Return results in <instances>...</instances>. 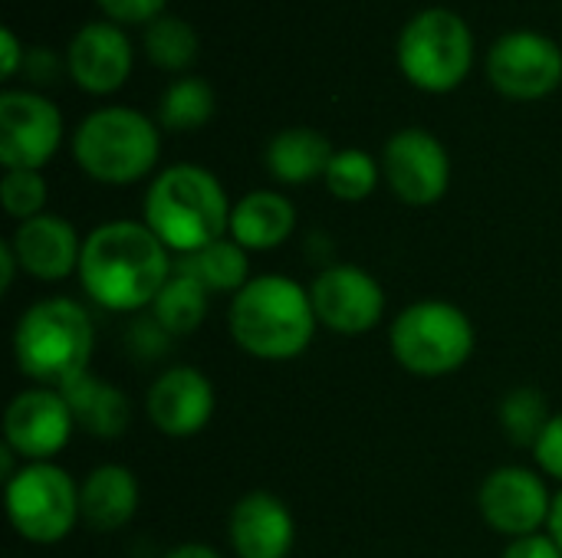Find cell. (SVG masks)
Wrapping results in <instances>:
<instances>
[{"mask_svg":"<svg viewBox=\"0 0 562 558\" xmlns=\"http://www.w3.org/2000/svg\"><path fill=\"white\" fill-rule=\"evenodd\" d=\"M395 362L418 378H441L468 365L474 355L471 319L441 299H425L402 309L389 332Z\"/></svg>","mask_w":562,"mask_h":558,"instance_id":"6","label":"cell"},{"mask_svg":"<svg viewBox=\"0 0 562 558\" xmlns=\"http://www.w3.org/2000/svg\"><path fill=\"white\" fill-rule=\"evenodd\" d=\"M148 421L168 437H194L214 418V385L191 365L168 368L145 398Z\"/></svg>","mask_w":562,"mask_h":558,"instance_id":"15","label":"cell"},{"mask_svg":"<svg viewBox=\"0 0 562 558\" xmlns=\"http://www.w3.org/2000/svg\"><path fill=\"white\" fill-rule=\"evenodd\" d=\"M474 59V39L468 23L445 7L415 13L398 36V62L405 76L428 92L454 89Z\"/></svg>","mask_w":562,"mask_h":558,"instance_id":"7","label":"cell"},{"mask_svg":"<svg viewBox=\"0 0 562 558\" xmlns=\"http://www.w3.org/2000/svg\"><path fill=\"white\" fill-rule=\"evenodd\" d=\"M138 510V480L128 467L102 464L79 487L82 523L95 533L122 529Z\"/></svg>","mask_w":562,"mask_h":558,"instance_id":"19","label":"cell"},{"mask_svg":"<svg viewBox=\"0 0 562 558\" xmlns=\"http://www.w3.org/2000/svg\"><path fill=\"white\" fill-rule=\"evenodd\" d=\"M316 309L310 289L290 276H257L234 293L227 329L231 339L254 358L286 362L310 349L316 335Z\"/></svg>","mask_w":562,"mask_h":558,"instance_id":"2","label":"cell"},{"mask_svg":"<svg viewBox=\"0 0 562 558\" xmlns=\"http://www.w3.org/2000/svg\"><path fill=\"white\" fill-rule=\"evenodd\" d=\"M231 210L221 181L198 164L165 168L145 194L148 230L178 257L224 240L231 230Z\"/></svg>","mask_w":562,"mask_h":558,"instance_id":"3","label":"cell"},{"mask_svg":"<svg viewBox=\"0 0 562 558\" xmlns=\"http://www.w3.org/2000/svg\"><path fill=\"white\" fill-rule=\"evenodd\" d=\"M481 516L484 523L510 539L540 533L550 523V490L540 474L527 467H501L481 487Z\"/></svg>","mask_w":562,"mask_h":558,"instance_id":"14","label":"cell"},{"mask_svg":"<svg viewBox=\"0 0 562 558\" xmlns=\"http://www.w3.org/2000/svg\"><path fill=\"white\" fill-rule=\"evenodd\" d=\"M487 76L507 99H543L562 82V49L533 30L507 33L487 53Z\"/></svg>","mask_w":562,"mask_h":558,"instance_id":"13","label":"cell"},{"mask_svg":"<svg viewBox=\"0 0 562 558\" xmlns=\"http://www.w3.org/2000/svg\"><path fill=\"white\" fill-rule=\"evenodd\" d=\"M382 174L405 204L428 207L441 201L451 184V158L431 132L405 128L385 141Z\"/></svg>","mask_w":562,"mask_h":558,"instance_id":"11","label":"cell"},{"mask_svg":"<svg viewBox=\"0 0 562 558\" xmlns=\"http://www.w3.org/2000/svg\"><path fill=\"white\" fill-rule=\"evenodd\" d=\"M0 49H3V69H0V76L7 79L20 66V43H16L13 30H0Z\"/></svg>","mask_w":562,"mask_h":558,"instance_id":"34","label":"cell"},{"mask_svg":"<svg viewBox=\"0 0 562 558\" xmlns=\"http://www.w3.org/2000/svg\"><path fill=\"white\" fill-rule=\"evenodd\" d=\"M76 418L56 388L20 391L3 414V441L26 464H49L72 437Z\"/></svg>","mask_w":562,"mask_h":558,"instance_id":"12","label":"cell"},{"mask_svg":"<svg viewBox=\"0 0 562 558\" xmlns=\"http://www.w3.org/2000/svg\"><path fill=\"white\" fill-rule=\"evenodd\" d=\"M145 49L148 59L158 62L161 69H184L198 56V33L181 16L161 13L145 30Z\"/></svg>","mask_w":562,"mask_h":558,"instance_id":"26","label":"cell"},{"mask_svg":"<svg viewBox=\"0 0 562 558\" xmlns=\"http://www.w3.org/2000/svg\"><path fill=\"white\" fill-rule=\"evenodd\" d=\"M547 529H550L553 543L562 549V493L553 497V510H550V523H547Z\"/></svg>","mask_w":562,"mask_h":558,"instance_id":"37","label":"cell"},{"mask_svg":"<svg viewBox=\"0 0 562 558\" xmlns=\"http://www.w3.org/2000/svg\"><path fill=\"white\" fill-rule=\"evenodd\" d=\"M0 197H3L7 214L23 224V220L43 214L46 181H43L40 171H7L3 181H0Z\"/></svg>","mask_w":562,"mask_h":558,"instance_id":"29","label":"cell"},{"mask_svg":"<svg viewBox=\"0 0 562 558\" xmlns=\"http://www.w3.org/2000/svg\"><path fill=\"white\" fill-rule=\"evenodd\" d=\"M10 243L20 260V270L30 273L33 280L56 283L79 270L82 243L72 224L56 214H40V217L23 220L16 234L10 237Z\"/></svg>","mask_w":562,"mask_h":558,"instance_id":"18","label":"cell"},{"mask_svg":"<svg viewBox=\"0 0 562 558\" xmlns=\"http://www.w3.org/2000/svg\"><path fill=\"white\" fill-rule=\"evenodd\" d=\"M59 391L69 401V411L76 418V428H82L86 434L105 437V441L125 434L128 418H132V408H128V398L115 385L99 382V378H92L86 372V375L72 378L69 385H63Z\"/></svg>","mask_w":562,"mask_h":558,"instance_id":"21","label":"cell"},{"mask_svg":"<svg viewBox=\"0 0 562 558\" xmlns=\"http://www.w3.org/2000/svg\"><path fill=\"white\" fill-rule=\"evenodd\" d=\"M59 109L23 89L0 95V161L7 171H40L59 148Z\"/></svg>","mask_w":562,"mask_h":558,"instance_id":"9","label":"cell"},{"mask_svg":"<svg viewBox=\"0 0 562 558\" xmlns=\"http://www.w3.org/2000/svg\"><path fill=\"white\" fill-rule=\"evenodd\" d=\"M165 3H168V0H99V7H102L109 16L122 20V23L155 20V16H161V7H165Z\"/></svg>","mask_w":562,"mask_h":558,"instance_id":"31","label":"cell"},{"mask_svg":"<svg viewBox=\"0 0 562 558\" xmlns=\"http://www.w3.org/2000/svg\"><path fill=\"white\" fill-rule=\"evenodd\" d=\"M165 558H221L211 546H201V543H184L171 553H165Z\"/></svg>","mask_w":562,"mask_h":558,"instance_id":"36","label":"cell"},{"mask_svg":"<svg viewBox=\"0 0 562 558\" xmlns=\"http://www.w3.org/2000/svg\"><path fill=\"white\" fill-rule=\"evenodd\" d=\"M7 516L26 543L53 546L82 520L79 487L56 464H23V470L7 480Z\"/></svg>","mask_w":562,"mask_h":558,"instance_id":"8","label":"cell"},{"mask_svg":"<svg viewBox=\"0 0 562 558\" xmlns=\"http://www.w3.org/2000/svg\"><path fill=\"white\" fill-rule=\"evenodd\" d=\"M211 115H214V89L204 79H194V76H184V79L171 82L161 105H158V118L171 132L201 128Z\"/></svg>","mask_w":562,"mask_h":558,"instance_id":"25","label":"cell"},{"mask_svg":"<svg viewBox=\"0 0 562 558\" xmlns=\"http://www.w3.org/2000/svg\"><path fill=\"white\" fill-rule=\"evenodd\" d=\"M66 69L86 92H112L132 72V43L115 23H86L69 39Z\"/></svg>","mask_w":562,"mask_h":558,"instance_id":"17","label":"cell"},{"mask_svg":"<svg viewBox=\"0 0 562 558\" xmlns=\"http://www.w3.org/2000/svg\"><path fill=\"white\" fill-rule=\"evenodd\" d=\"M207 316V289L184 276V273H171V280L161 286L158 299L151 303V319L175 339V335H191Z\"/></svg>","mask_w":562,"mask_h":558,"instance_id":"24","label":"cell"},{"mask_svg":"<svg viewBox=\"0 0 562 558\" xmlns=\"http://www.w3.org/2000/svg\"><path fill=\"white\" fill-rule=\"evenodd\" d=\"M550 418L553 414L547 408V398L537 388H517L501 405V428L517 447H537Z\"/></svg>","mask_w":562,"mask_h":558,"instance_id":"27","label":"cell"},{"mask_svg":"<svg viewBox=\"0 0 562 558\" xmlns=\"http://www.w3.org/2000/svg\"><path fill=\"white\" fill-rule=\"evenodd\" d=\"M178 273L198 280L207 293H240L250 280H247V250L240 243H234L231 237L198 250V253H188V257H178L175 263Z\"/></svg>","mask_w":562,"mask_h":558,"instance_id":"23","label":"cell"},{"mask_svg":"<svg viewBox=\"0 0 562 558\" xmlns=\"http://www.w3.org/2000/svg\"><path fill=\"white\" fill-rule=\"evenodd\" d=\"M333 145L316 128H283L267 145V168L280 184H310L326 178L333 161Z\"/></svg>","mask_w":562,"mask_h":558,"instance_id":"22","label":"cell"},{"mask_svg":"<svg viewBox=\"0 0 562 558\" xmlns=\"http://www.w3.org/2000/svg\"><path fill=\"white\" fill-rule=\"evenodd\" d=\"M171 250L148 230V224L112 220L82 240L79 283L92 303L109 312H138L151 306L171 280Z\"/></svg>","mask_w":562,"mask_h":558,"instance_id":"1","label":"cell"},{"mask_svg":"<svg viewBox=\"0 0 562 558\" xmlns=\"http://www.w3.org/2000/svg\"><path fill=\"white\" fill-rule=\"evenodd\" d=\"M231 549L237 558H286L296 543V523L273 493H247L231 510Z\"/></svg>","mask_w":562,"mask_h":558,"instance_id":"16","label":"cell"},{"mask_svg":"<svg viewBox=\"0 0 562 558\" xmlns=\"http://www.w3.org/2000/svg\"><path fill=\"white\" fill-rule=\"evenodd\" d=\"M504 558H562V549L553 543V536L533 533V536L514 539V543L507 546Z\"/></svg>","mask_w":562,"mask_h":558,"instance_id":"32","label":"cell"},{"mask_svg":"<svg viewBox=\"0 0 562 558\" xmlns=\"http://www.w3.org/2000/svg\"><path fill=\"white\" fill-rule=\"evenodd\" d=\"M296 227V207L277 191H250L231 210L227 237L244 250H277Z\"/></svg>","mask_w":562,"mask_h":558,"instance_id":"20","label":"cell"},{"mask_svg":"<svg viewBox=\"0 0 562 558\" xmlns=\"http://www.w3.org/2000/svg\"><path fill=\"white\" fill-rule=\"evenodd\" d=\"M310 296L319 326L339 335H362L375 329L385 316V293L379 280L356 263H336L319 270L310 286Z\"/></svg>","mask_w":562,"mask_h":558,"instance_id":"10","label":"cell"},{"mask_svg":"<svg viewBox=\"0 0 562 558\" xmlns=\"http://www.w3.org/2000/svg\"><path fill=\"white\" fill-rule=\"evenodd\" d=\"M16 266H20V260H16V253H13V243H10V240H3V243H0V273H3V289H10V286H13V273H16Z\"/></svg>","mask_w":562,"mask_h":558,"instance_id":"35","label":"cell"},{"mask_svg":"<svg viewBox=\"0 0 562 558\" xmlns=\"http://www.w3.org/2000/svg\"><path fill=\"white\" fill-rule=\"evenodd\" d=\"M161 151L158 128L148 115L109 105L82 118L72 135L76 164L102 184H132L145 178Z\"/></svg>","mask_w":562,"mask_h":558,"instance_id":"5","label":"cell"},{"mask_svg":"<svg viewBox=\"0 0 562 558\" xmlns=\"http://www.w3.org/2000/svg\"><path fill=\"white\" fill-rule=\"evenodd\" d=\"M379 184V164L359 151V148H342L333 155L326 168V187L339 201H366Z\"/></svg>","mask_w":562,"mask_h":558,"instance_id":"28","label":"cell"},{"mask_svg":"<svg viewBox=\"0 0 562 558\" xmlns=\"http://www.w3.org/2000/svg\"><path fill=\"white\" fill-rule=\"evenodd\" d=\"M533 457L540 464V470L553 480L562 483V411L550 418L547 431L540 434L537 447H533Z\"/></svg>","mask_w":562,"mask_h":558,"instance_id":"30","label":"cell"},{"mask_svg":"<svg viewBox=\"0 0 562 558\" xmlns=\"http://www.w3.org/2000/svg\"><path fill=\"white\" fill-rule=\"evenodd\" d=\"M95 329L89 312L72 299H43L30 306L13 329L16 368L40 388H63L89 372Z\"/></svg>","mask_w":562,"mask_h":558,"instance_id":"4","label":"cell"},{"mask_svg":"<svg viewBox=\"0 0 562 558\" xmlns=\"http://www.w3.org/2000/svg\"><path fill=\"white\" fill-rule=\"evenodd\" d=\"M26 69H30V76L33 79H40V82H49V79H56V53H49V49H33L30 56H26Z\"/></svg>","mask_w":562,"mask_h":558,"instance_id":"33","label":"cell"}]
</instances>
